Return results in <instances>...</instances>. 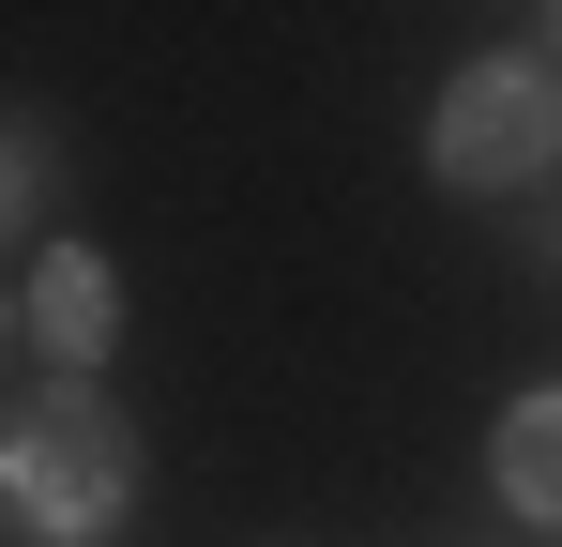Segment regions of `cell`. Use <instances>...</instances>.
I'll use <instances>...</instances> for the list:
<instances>
[{"label":"cell","instance_id":"obj_7","mask_svg":"<svg viewBox=\"0 0 562 547\" xmlns=\"http://www.w3.org/2000/svg\"><path fill=\"white\" fill-rule=\"evenodd\" d=\"M548 77H562V15H548Z\"/></svg>","mask_w":562,"mask_h":547},{"label":"cell","instance_id":"obj_5","mask_svg":"<svg viewBox=\"0 0 562 547\" xmlns=\"http://www.w3.org/2000/svg\"><path fill=\"white\" fill-rule=\"evenodd\" d=\"M46 213H61V153H46L31 122H0V244H31Z\"/></svg>","mask_w":562,"mask_h":547},{"label":"cell","instance_id":"obj_2","mask_svg":"<svg viewBox=\"0 0 562 547\" xmlns=\"http://www.w3.org/2000/svg\"><path fill=\"white\" fill-rule=\"evenodd\" d=\"M426 168L457 182V198H532V182L562 168V77L548 62H471V77H441Z\"/></svg>","mask_w":562,"mask_h":547},{"label":"cell","instance_id":"obj_4","mask_svg":"<svg viewBox=\"0 0 562 547\" xmlns=\"http://www.w3.org/2000/svg\"><path fill=\"white\" fill-rule=\"evenodd\" d=\"M486 487H502V517H548V533H562V380H532V395L502 411Z\"/></svg>","mask_w":562,"mask_h":547},{"label":"cell","instance_id":"obj_6","mask_svg":"<svg viewBox=\"0 0 562 547\" xmlns=\"http://www.w3.org/2000/svg\"><path fill=\"white\" fill-rule=\"evenodd\" d=\"M532 259H548V274H562V168H548V182H532Z\"/></svg>","mask_w":562,"mask_h":547},{"label":"cell","instance_id":"obj_1","mask_svg":"<svg viewBox=\"0 0 562 547\" xmlns=\"http://www.w3.org/2000/svg\"><path fill=\"white\" fill-rule=\"evenodd\" d=\"M0 502L31 517L46 547H106L122 517H137V426L106 411V395H31L15 426H0Z\"/></svg>","mask_w":562,"mask_h":547},{"label":"cell","instance_id":"obj_3","mask_svg":"<svg viewBox=\"0 0 562 547\" xmlns=\"http://www.w3.org/2000/svg\"><path fill=\"white\" fill-rule=\"evenodd\" d=\"M15 320H31V350L61 365V380H92V365L122 350V274H106L92 244H46L31 289H15Z\"/></svg>","mask_w":562,"mask_h":547}]
</instances>
